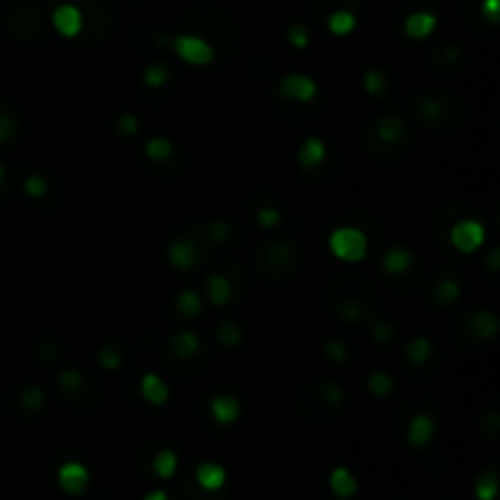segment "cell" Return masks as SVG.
I'll list each match as a JSON object with an SVG mask.
<instances>
[{
    "mask_svg": "<svg viewBox=\"0 0 500 500\" xmlns=\"http://www.w3.org/2000/svg\"><path fill=\"white\" fill-rule=\"evenodd\" d=\"M117 132H120V135H125V137H135L137 132H140V122H137V117L135 115H130V112H127V115H120L117 117Z\"/></svg>",
    "mask_w": 500,
    "mask_h": 500,
    "instance_id": "8d00e7d4",
    "label": "cell"
},
{
    "mask_svg": "<svg viewBox=\"0 0 500 500\" xmlns=\"http://www.w3.org/2000/svg\"><path fill=\"white\" fill-rule=\"evenodd\" d=\"M176 466H178V459H176V452L171 449H164L154 457V471L159 473L161 478H171L176 473Z\"/></svg>",
    "mask_w": 500,
    "mask_h": 500,
    "instance_id": "7402d4cb",
    "label": "cell"
},
{
    "mask_svg": "<svg viewBox=\"0 0 500 500\" xmlns=\"http://www.w3.org/2000/svg\"><path fill=\"white\" fill-rule=\"evenodd\" d=\"M435 435V420L430 415H415L410 420V427H407V442L412 447H425L427 442Z\"/></svg>",
    "mask_w": 500,
    "mask_h": 500,
    "instance_id": "52a82bcc",
    "label": "cell"
},
{
    "mask_svg": "<svg viewBox=\"0 0 500 500\" xmlns=\"http://www.w3.org/2000/svg\"><path fill=\"white\" fill-rule=\"evenodd\" d=\"M369 391L374 393V396H388V393L393 391V379L388 374L376 371V374L369 376Z\"/></svg>",
    "mask_w": 500,
    "mask_h": 500,
    "instance_id": "1f68e13d",
    "label": "cell"
},
{
    "mask_svg": "<svg viewBox=\"0 0 500 500\" xmlns=\"http://www.w3.org/2000/svg\"><path fill=\"white\" fill-rule=\"evenodd\" d=\"M325 354L330 356L332 361H344L346 359V346L342 339H330L327 344H325Z\"/></svg>",
    "mask_w": 500,
    "mask_h": 500,
    "instance_id": "60d3db41",
    "label": "cell"
},
{
    "mask_svg": "<svg viewBox=\"0 0 500 500\" xmlns=\"http://www.w3.org/2000/svg\"><path fill=\"white\" fill-rule=\"evenodd\" d=\"M437 27V18L432 13H412L405 20V34L412 39H425Z\"/></svg>",
    "mask_w": 500,
    "mask_h": 500,
    "instance_id": "8fae6325",
    "label": "cell"
},
{
    "mask_svg": "<svg viewBox=\"0 0 500 500\" xmlns=\"http://www.w3.org/2000/svg\"><path fill=\"white\" fill-rule=\"evenodd\" d=\"M430 351H432V344L427 337H417V339H412L410 344L405 346V356L410 359V364H415V366L425 364Z\"/></svg>",
    "mask_w": 500,
    "mask_h": 500,
    "instance_id": "44dd1931",
    "label": "cell"
},
{
    "mask_svg": "<svg viewBox=\"0 0 500 500\" xmlns=\"http://www.w3.org/2000/svg\"><path fill=\"white\" fill-rule=\"evenodd\" d=\"M288 42L293 44L295 49H305L310 42V32L308 27H303V25H293V27L288 29Z\"/></svg>",
    "mask_w": 500,
    "mask_h": 500,
    "instance_id": "d590c367",
    "label": "cell"
},
{
    "mask_svg": "<svg viewBox=\"0 0 500 500\" xmlns=\"http://www.w3.org/2000/svg\"><path fill=\"white\" fill-rule=\"evenodd\" d=\"M498 493V476L493 471L483 473V476H478L476 481V498L478 500H493Z\"/></svg>",
    "mask_w": 500,
    "mask_h": 500,
    "instance_id": "cb8c5ba5",
    "label": "cell"
},
{
    "mask_svg": "<svg viewBox=\"0 0 500 500\" xmlns=\"http://www.w3.org/2000/svg\"><path fill=\"white\" fill-rule=\"evenodd\" d=\"M44 403H47V396H44V391L39 386H27L22 391V405L27 410H42Z\"/></svg>",
    "mask_w": 500,
    "mask_h": 500,
    "instance_id": "83f0119b",
    "label": "cell"
},
{
    "mask_svg": "<svg viewBox=\"0 0 500 500\" xmlns=\"http://www.w3.org/2000/svg\"><path fill=\"white\" fill-rule=\"evenodd\" d=\"M52 22L56 27V32L64 34V37H76L83 27V15L76 5H59V8L52 13Z\"/></svg>",
    "mask_w": 500,
    "mask_h": 500,
    "instance_id": "8992f818",
    "label": "cell"
},
{
    "mask_svg": "<svg viewBox=\"0 0 500 500\" xmlns=\"http://www.w3.org/2000/svg\"><path fill=\"white\" fill-rule=\"evenodd\" d=\"M364 88H366V93H369V95L379 98V95L384 93V88H386V76L381 74V71H376V69L366 71V76H364Z\"/></svg>",
    "mask_w": 500,
    "mask_h": 500,
    "instance_id": "f1b7e54d",
    "label": "cell"
},
{
    "mask_svg": "<svg viewBox=\"0 0 500 500\" xmlns=\"http://www.w3.org/2000/svg\"><path fill=\"white\" fill-rule=\"evenodd\" d=\"M210 412L220 425H229L239 417V403L232 396H217L210 403Z\"/></svg>",
    "mask_w": 500,
    "mask_h": 500,
    "instance_id": "7c38bea8",
    "label": "cell"
},
{
    "mask_svg": "<svg viewBox=\"0 0 500 500\" xmlns=\"http://www.w3.org/2000/svg\"><path fill=\"white\" fill-rule=\"evenodd\" d=\"M144 500H168V496L164 491H154V493H149V496H147Z\"/></svg>",
    "mask_w": 500,
    "mask_h": 500,
    "instance_id": "c3c4849f",
    "label": "cell"
},
{
    "mask_svg": "<svg viewBox=\"0 0 500 500\" xmlns=\"http://www.w3.org/2000/svg\"><path fill=\"white\" fill-rule=\"evenodd\" d=\"M452 244L459 249V252L464 254H471L476 252L478 247L483 244V239H486V232H483V224L476 222V220H464L459 224H454L452 229Z\"/></svg>",
    "mask_w": 500,
    "mask_h": 500,
    "instance_id": "3957f363",
    "label": "cell"
},
{
    "mask_svg": "<svg viewBox=\"0 0 500 500\" xmlns=\"http://www.w3.org/2000/svg\"><path fill=\"white\" fill-rule=\"evenodd\" d=\"M281 93L290 100H298V103H308L318 95V86H315L313 79L303 74H290L281 79Z\"/></svg>",
    "mask_w": 500,
    "mask_h": 500,
    "instance_id": "277c9868",
    "label": "cell"
},
{
    "mask_svg": "<svg viewBox=\"0 0 500 500\" xmlns=\"http://www.w3.org/2000/svg\"><path fill=\"white\" fill-rule=\"evenodd\" d=\"M168 346H171V351L178 356V359H188V356H193L198 349H201V342H198V337L193 332H178L171 337Z\"/></svg>",
    "mask_w": 500,
    "mask_h": 500,
    "instance_id": "ac0fdd59",
    "label": "cell"
},
{
    "mask_svg": "<svg viewBox=\"0 0 500 500\" xmlns=\"http://www.w3.org/2000/svg\"><path fill=\"white\" fill-rule=\"evenodd\" d=\"M376 135L386 144H396V142H400L405 137V122L398 115H386L376 122Z\"/></svg>",
    "mask_w": 500,
    "mask_h": 500,
    "instance_id": "30bf717a",
    "label": "cell"
},
{
    "mask_svg": "<svg viewBox=\"0 0 500 500\" xmlns=\"http://www.w3.org/2000/svg\"><path fill=\"white\" fill-rule=\"evenodd\" d=\"M147 156L149 159H154V161H164L171 156V151H173V147H171V142L164 140V137H156V140H149L147 142Z\"/></svg>",
    "mask_w": 500,
    "mask_h": 500,
    "instance_id": "d4e9b609",
    "label": "cell"
},
{
    "mask_svg": "<svg viewBox=\"0 0 500 500\" xmlns=\"http://www.w3.org/2000/svg\"><path fill=\"white\" fill-rule=\"evenodd\" d=\"M208 234H210V239L212 242H224V239L229 237V224L224 222V220H217V222H212V227L208 229Z\"/></svg>",
    "mask_w": 500,
    "mask_h": 500,
    "instance_id": "7bdbcfd3",
    "label": "cell"
},
{
    "mask_svg": "<svg viewBox=\"0 0 500 500\" xmlns=\"http://www.w3.org/2000/svg\"><path fill=\"white\" fill-rule=\"evenodd\" d=\"M25 193L32 198H42L44 193H47V181L39 176H29L27 181H25Z\"/></svg>",
    "mask_w": 500,
    "mask_h": 500,
    "instance_id": "f35d334b",
    "label": "cell"
},
{
    "mask_svg": "<svg viewBox=\"0 0 500 500\" xmlns=\"http://www.w3.org/2000/svg\"><path fill=\"white\" fill-rule=\"evenodd\" d=\"M459 293H461V288H459V283L454 278L440 281V283H437V288H435L437 303H454V300L459 298Z\"/></svg>",
    "mask_w": 500,
    "mask_h": 500,
    "instance_id": "484cf974",
    "label": "cell"
},
{
    "mask_svg": "<svg viewBox=\"0 0 500 500\" xmlns=\"http://www.w3.org/2000/svg\"><path fill=\"white\" fill-rule=\"evenodd\" d=\"M466 330L478 339H488L498 332V320L491 313H473L466 323Z\"/></svg>",
    "mask_w": 500,
    "mask_h": 500,
    "instance_id": "5bb4252c",
    "label": "cell"
},
{
    "mask_svg": "<svg viewBox=\"0 0 500 500\" xmlns=\"http://www.w3.org/2000/svg\"><path fill=\"white\" fill-rule=\"evenodd\" d=\"M176 308H178V313L186 315V318H196V315L203 310V303H201V298H198V293H193V290H183V293L176 298Z\"/></svg>",
    "mask_w": 500,
    "mask_h": 500,
    "instance_id": "603a6c76",
    "label": "cell"
},
{
    "mask_svg": "<svg viewBox=\"0 0 500 500\" xmlns=\"http://www.w3.org/2000/svg\"><path fill=\"white\" fill-rule=\"evenodd\" d=\"M337 313H339L344 320H359V318H364V308H359V305H356L354 300H344V303H339Z\"/></svg>",
    "mask_w": 500,
    "mask_h": 500,
    "instance_id": "ab89813d",
    "label": "cell"
},
{
    "mask_svg": "<svg viewBox=\"0 0 500 500\" xmlns=\"http://www.w3.org/2000/svg\"><path fill=\"white\" fill-rule=\"evenodd\" d=\"M196 257H198L196 244H193L191 239H176V242L168 247V262L176 269H181V271L191 269L193 264H196Z\"/></svg>",
    "mask_w": 500,
    "mask_h": 500,
    "instance_id": "ba28073f",
    "label": "cell"
},
{
    "mask_svg": "<svg viewBox=\"0 0 500 500\" xmlns=\"http://www.w3.org/2000/svg\"><path fill=\"white\" fill-rule=\"evenodd\" d=\"M42 356H44V359H54V356H56V349H54V346L52 344H42Z\"/></svg>",
    "mask_w": 500,
    "mask_h": 500,
    "instance_id": "7dc6e473",
    "label": "cell"
},
{
    "mask_svg": "<svg viewBox=\"0 0 500 500\" xmlns=\"http://www.w3.org/2000/svg\"><path fill=\"white\" fill-rule=\"evenodd\" d=\"M371 332H374L376 342H391L393 335H396V330H393L391 323H374V327H371Z\"/></svg>",
    "mask_w": 500,
    "mask_h": 500,
    "instance_id": "ee69618b",
    "label": "cell"
},
{
    "mask_svg": "<svg viewBox=\"0 0 500 500\" xmlns=\"http://www.w3.org/2000/svg\"><path fill=\"white\" fill-rule=\"evenodd\" d=\"M327 27H330V32H332V34H339V37H344V34H349L351 29L356 27V18L349 13V10H337V13L330 15Z\"/></svg>",
    "mask_w": 500,
    "mask_h": 500,
    "instance_id": "ffe728a7",
    "label": "cell"
},
{
    "mask_svg": "<svg viewBox=\"0 0 500 500\" xmlns=\"http://www.w3.org/2000/svg\"><path fill=\"white\" fill-rule=\"evenodd\" d=\"M90 483V473L83 464L79 461H69L59 468V486L64 488L66 493H83Z\"/></svg>",
    "mask_w": 500,
    "mask_h": 500,
    "instance_id": "5b68a950",
    "label": "cell"
},
{
    "mask_svg": "<svg viewBox=\"0 0 500 500\" xmlns=\"http://www.w3.org/2000/svg\"><path fill=\"white\" fill-rule=\"evenodd\" d=\"M410 264H412L410 252H407V249H403V247L391 249V252L384 257V269L391 273V276H398V273H405L407 269H410Z\"/></svg>",
    "mask_w": 500,
    "mask_h": 500,
    "instance_id": "d6986e66",
    "label": "cell"
},
{
    "mask_svg": "<svg viewBox=\"0 0 500 500\" xmlns=\"http://www.w3.org/2000/svg\"><path fill=\"white\" fill-rule=\"evenodd\" d=\"M417 115L427 122H435L437 117H442V103L435 98H425L420 105H417Z\"/></svg>",
    "mask_w": 500,
    "mask_h": 500,
    "instance_id": "d6a6232c",
    "label": "cell"
},
{
    "mask_svg": "<svg viewBox=\"0 0 500 500\" xmlns=\"http://www.w3.org/2000/svg\"><path fill=\"white\" fill-rule=\"evenodd\" d=\"M320 396H323L330 405H339V403L344 400V391H342V386H337L335 381H325V384L320 386Z\"/></svg>",
    "mask_w": 500,
    "mask_h": 500,
    "instance_id": "e575fe53",
    "label": "cell"
},
{
    "mask_svg": "<svg viewBox=\"0 0 500 500\" xmlns=\"http://www.w3.org/2000/svg\"><path fill=\"white\" fill-rule=\"evenodd\" d=\"M59 388H61V393H66V396H74V393H79L83 388V376L74 369L64 371V374L59 376Z\"/></svg>",
    "mask_w": 500,
    "mask_h": 500,
    "instance_id": "4316f807",
    "label": "cell"
},
{
    "mask_svg": "<svg viewBox=\"0 0 500 500\" xmlns=\"http://www.w3.org/2000/svg\"><path fill=\"white\" fill-rule=\"evenodd\" d=\"M208 285V298H210L212 305H217V308H222V305H227L229 300H232V283H229L224 276H217V273H212V276H208L205 281Z\"/></svg>",
    "mask_w": 500,
    "mask_h": 500,
    "instance_id": "4fadbf2b",
    "label": "cell"
},
{
    "mask_svg": "<svg viewBox=\"0 0 500 500\" xmlns=\"http://www.w3.org/2000/svg\"><path fill=\"white\" fill-rule=\"evenodd\" d=\"M15 117L8 112H0V142H8L15 135Z\"/></svg>",
    "mask_w": 500,
    "mask_h": 500,
    "instance_id": "b9f144b4",
    "label": "cell"
},
{
    "mask_svg": "<svg viewBox=\"0 0 500 500\" xmlns=\"http://www.w3.org/2000/svg\"><path fill=\"white\" fill-rule=\"evenodd\" d=\"M298 159H300V164H303L305 168L320 166V164H323V159H325V144L318 140V137H310V140H305L303 147H300Z\"/></svg>",
    "mask_w": 500,
    "mask_h": 500,
    "instance_id": "2e32d148",
    "label": "cell"
},
{
    "mask_svg": "<svg viewBox=\"0 0 500 500\" xmlns=\"http://www.w3.org/2000/svg\"><path fill=\"white\" fill-rule=\"evenodd\" d=\"M171 47L173 52L178 54V59H183L186 64H193V66H203V64H210L215 59V49L201 37H193V34H176L171 39Z\"/></svg>",
    "mask_w": 500,
    "mask_h": 500,
    "instance_id": "7a4b0ae2",
    "label": "cell"
},
{
    "mask_svg": "<svg viewBox=\"0 0 500 500\" xmlns=\"http://www.w3.org/2000/svg\"><path fill=\"white\" fill-rule=\"evenodd\" d=\"M483 13L491 22H498V15H500V0H483Z\"/></svg>",
    "mask_w": 500,
    "mask_h": 500,
    "instance_id": "f6af8a7d",
    "label": "cell"
},
{
    "mask_svg": "<svg viewBox=\"0 0 500 500\" xmlns=\"http://www.w3.org/2000/svg\"><path fill=\"white\" fill-rule=\"evenodd\" d=\"M98 361H100V366H103V369L115 371V369H120L122 356H120V351H117L115 346H110V344H108V346H103V349H100Z\"/></svg>",
    "mask_w": 500,
    "mask_h": 500,
    "instance_id": "836d02e7",
    "label": "cell"
},
{
    "mask_svg": "<svg viewBox=\"0 0 500 500\" xmlns=\"http://www.w3.org/2000/svg\"><path fill=\"white\" fill-rule=\"evenodd\" d=\"M330 488L335 491L337 498H351L356 493V481L346 468H335L332 476H330Z\"/></svg>",
    "mask_w": 500,
    "mask_h": 500,
    "instance_id": "e0dca14e",
    "label": "cell"
},
{
    "mask_svg": "<svg viewBox=\"0 0 500 500\" xmlns=\"http://www.w3.org/2000/svg\"><path fill=\"white\" fill-rule=\"evenodd\" d=\"M217 339L222 342L224 346H237L242 342V327L237 323H224L217 330Z\"/></svg>",
    "mask_w": 500,
    "mask_h": 500,
    "instance_id": "f546056e",
    "label": "cell"
},
{
    "mask_svg": "<svg viewBox=\"0 0 500 500\" xmlns=\"http://www.w3.org/2000/svg\"><path fill=\"white\" fill-rule=\"evenodd\" d=\"M498 257H500V252L493 249L491 257H488V269H491V271H498Z\"/></svg>",
    "mask_w": 500,
    "mask_h": 500,
    "instance_id": "bcb514c9",
    "label": "cell"
},
{
    "mask_svg": "<svg viewBox=\"0 0 500 500\" xmlns=\"http://www.w3.org/2000/svg\"><path fill=\"white\" fill-rule=\"evenodd\" d=\"M196 478H198V483H201V488H205V491H220L224 486V481H227V473H224V468L220 464L205 461L198 466Z\"/></svg>",
    "mask_w": 500,
    "mask_h": 500,
    "instance_id": "9c48e42d",
    "label": "cell"
},
{
    "mask_svg": "<svg viewBox=\"0 0 500 500\" xmlns=\"http://www.w3.org/2000/svg\"><path fill=\"white\" fill-rule=\"evenodd\" d=\"M257 222L262 224V227H276V224L281 222V212H278V208H273V205H269V208H262L259 210V215H257Z\"/></svg>",
    "mask_w": 500,
    "mask_h": 500,
    "instance_id": "74e56055",
    "label": "cell"
},
{
    "mask_svg": "<svg viewBox=\"0 0 500 500\" xmlns=\"http://www.w3.org/2000/svg\"><path fill=\"white\" fill-rule=\"evenodd\" d=\"M0 181H3V168H0Z\"/></svg>",
    "mask_w": 500,
    "mask_h": 500,
    "instance_id": "681fc988",
    "label": "cell"
},
{
    "mask_svg": "<svg viewBox=\"0 0 500 500\" xmlns=\"http://www.w3.org/2000/svg\"><path fill=\"white\" fill-rule=\"evenodd\" d=\"M142 396H144V400H149L151 405H164L168 400V388L156 374H147L144 379H142Z\"/></svg>",
    "mask_w": 500,
    "mask_h": 500,
    "instance_id": "9a60e30c",
    "label": "cell"
},
{
    "mask_svg": "<svg viewBox=\"0 0 500 500\" xmlns=\"http://www.w3.org/2000/svg\"><path fill=\"white\" fill-rule=\"evenodd\" d=\"M330 249L344 262H361L366 257V234L356 227H339L330 234Z\"/></svg>",
    "mask_w": 500,
    "mask_h": 500,
    "instance_id": "6da1fadb",
    "label": "cell"
},
{
    "mask_svg": "<svg viewBox=\"0 0 500 500\" xmlns=\"http://www.w3.org/2000/svg\"><path fill=\"white\" fill-rule=\"evenodd\" d=\"M168 79V66L164 64H151L147 66L144 71V83L151 86V88H159V86H164Z\"/></svg>",
    "mask_w": 500,
    "mask_h": 500,
    "instance_id": "4dcf8cb0",
    "label": "cell"
}]
</instances>
